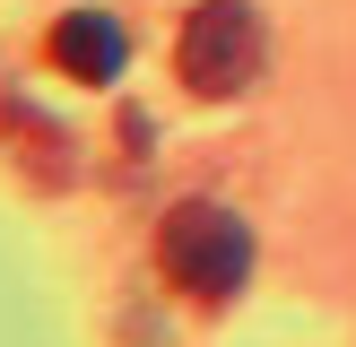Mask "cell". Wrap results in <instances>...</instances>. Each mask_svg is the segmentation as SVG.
<instances>
[{
	"mask_svg": "<svg viewBox=\"0 0 356 347\" xmlns=\"http://www.w3.org/2000/svg\"><path fill=\"white\" fill-rule=\"evenodd\" d=\"M261 17H252V0H209V9H191L183 17V44H174V69H183V87L191 96H209V104H226V96H243V87L261 78Z\"/></svg>",
	"mask_w": 356,
	"mask_h": 347,
	"instance_id": "7a4b0ae2",
	"label": "cell"
},
{
	"mask_svg": "<svg viewBox=\"0 0 356 347\" xmlns=\"http://www.w3.org/2000/svg\"><path fill=\"white\" fill-rule=\"evenodd\" d=\"M156 269L191 295V304H226L252 278V226L218 200H174L156 226Z\"/></svg>",
	"mask_w": 356,
	"mask_h": 347,
	"instance_id": "6da1fadb",
	"label": "cell"
},
{
	"mask_svg": "<svg viewBox=\"0 0 356 347\" xmlns=\"http://www.w3.org/2000/svg\"><path fill=\"white\" fill-rule=\"evenodd\" d=\"M52 69L61 78H79V87H113L122 78V61H131V44H122V17H104V9H70L61 26H52Z\"/></svg>",
	"mask_w": 356,
	"mask_h": 347,
	"instance_id": "3957f363",
	"label": "cell"
}]
</instances>
